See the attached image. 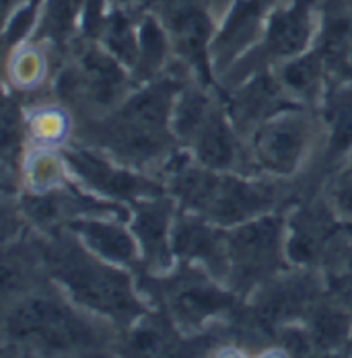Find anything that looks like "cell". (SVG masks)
Returning <instances> with one entry per match:
<instances>
[{"label":"cell","instance_id":"obj_20","mask_svg":"<svg viewBox=\"0 0 352 358\" xmlns=\"http://www.w3.org/2000/svg\"><path fill=\"white\" fill-rule=\"evenodd\" d=\"M167 45H169V39L163 25L150 15L144 17L139 25V62L132 74L144 83L155 80V76L161 72L165 64Z\"/></svg>","mask_w":352,"mask_h":358},{"label":"cell","instance_id":"obj_9","mask_svg":"<svg viewBox=\"0 0 352 358\" xmlns=\"http://www.w3.org/2000/svg\"><path fill=\"white\" fill-rule=\"evenodd\" d=\"M316 2L317 0H290L286 6H274L266 21L258 50H249L239 62L260 66L262 62H286L295 56L305 54L314 37Z\"/></svg>","mask_w":352,"mask_h":358},{"label":"cell","instance_id":"obj_15","mask_svg":"<svg viewBox=\"0 0 352 358\" xmlns=\"http://www.w3.org/2000/svg\"><path fill=\"white\" fill-rule=\"evenodd\" d=\"M212 29L211 17L198 4H185L171 17V41L183 64L198 76L204 87L214 83L212 66Z\"/></svg>","mask_w":352,"mask_h":358},{"label":"cell","instance_id":"obj_19","mask_svg":"<svg viewBox=\"0 0 352 358\" xmlns=\"http://www.w3.org/2000/svg\"><path fill=\"white\" fill-rule=\"evenodd\" d=\"M325 69L328 66H325L323 54L316 45L314 50H307L305 54L282 62L276 76L293 99L314 101L321 91Z\"/></svg>","mask_w":352,"mask_h":358},{"label":"cell","instance_id":"obj_17","mask_svg":"<svg viewBox=\"0 0 352 358\" xmlns=\"http://www.w3.org/2000/svg\"><path fill=\"white\" fill-rule=\"evenodd\" d=\"M190 155L214 171H229L237 157V130L225 106H214L185 146Z\"/></svg>","mask_w":352,"mask_h":358},{"label":"cell","instance_id":"obj_31","mask_svg":"<svg viewBox=\"0 0 352 358\" xmlns=\"http://www.w3.org/2000/svg\"><path fill=\"white\" fill-rule=\"evenodd\" d=\"M13 2H17V0H2V6H4V15H8V13H10V6H13Z\"/></svg>","mask_w":352,"mask_h":358},{"label":"cell","instance_id":"obj_29","mask_svg":"<svg viewBox=\"0 0 352 358\" xmlns=\"http://www.w3.org/2000/svg\"><path fill=\"white\" fill-rule=\"evenodd\" d=\"M41 74V62L36 52H23L19 58L15 56V83L31 85Z\"/></svg>","mask_w":352,"mask_h":358},{"label":"cell","instance_id":"obj_11","mask_svg":"<svg viewBox=\"0 0 352 358\" xmlns=\"http://www.w3.org/2000/svg\"><path fill=\"white\" fill-rule=\"evenodd\" d=\"M276 0H235L223 27L212 39L214 74H225L262 39Z\"/></svg>","mask_w":352,"mask_h":358},{"label":"cell","instance_id":"obj_18","mask_svg":"<svg viewBox=\"0 0 352 358\" xmlns=\"http://www.w3.org/2000/svg\"><path fill=\"white\" fill-rule=\"evenodd\" d=\"M334 216L321 206L301 208L286 224V255L290 264H309L334 235Z\"/></svg>","mask_w":352,"mask_h":358},{"label":"cell","instance_id":"obj_6","mask_svg":"<svg viewBox=\"0 0 352 358\" xmlns=\"http://www.w3.org/2000/svg\"><path fill=\"white\" fill-rule=\"evenodd\" d=\"M314 138V124L301 108L279 111L251 132V155L260 169L288 178L303 165Z\"/></svg>","mask_w":352,"mask_h":358},{"label":"cell","instance_id":"obj_30","mask_svg":"<svg viewBox=\"0 0 352 358\" xmlns=\"http://www.w3.org/2000/svg\"><path fill=\"white\" fill-rule=\"evenodd\" d=\"M36 134L37 138H45V141H60L64 134V120L60 115H54L52 111L41 113L36 120Z\"/></svg>","mask_w":352,"mask_h":358},{"label":"cell","instance_id":"obj_10","mask_svg":"<svg viewBox=\"0 0 352 358\" xmlns=\"http://www.w3.org/2000/svg\"><path fill=\"white\" fill-rule=\"evenodd\" d=\"M171 248L183 264H198L218 282H229V229L196 213L181 210L174 220Z\"/></svg>","mask_w":352,"mask_h":358},{"label":"cell","instance_id":"obj_26","mask_svg":"<svg viewBox=\"0 0 352 358\" xmlns=\"http://www.w3.org/2000/svg\"><path fill=\"white\" fill-rule=\"evenodd\" d=\"M2 161L4 165L15 163L17 161V152L21 150V141H23V120H21V111L19 106L10 101V95L6 93L4 99V108H2Z\"/></svg>","mask_w":352,"mask_h":358},{"label":"cell","instance_id":"obj_21","mask_svg":"<svg viewBox=\"0 0 352 358\" xmlns=\"http://www.w3.org/2000/svg\"><path fill=\"white\" fill-rule=\"evenodd\" d=\"M99 41L126 69L134 71L139 62V29H134L130 17L124 10L120 8L109 10Z\"/></svg>","mask_w":352,"mask_h":358},{"label":"cell","instance_id":"obj_1","mask_svg":"<svg viewBox=\"0 0 352 358\" xmlns=\"http://www.w3.org/2000/svg\"><path fill=\"white\" fill-rule=\"evenodd\" d=\"M45 266L58 287L87 313L120 325H134L148 313L130 272L97 257L80 241L78 245L60 243L48 248Z\"/></svg>","mask_w":352,"mask_h":358},{"label":"cell","instance_id":"obj_16","mask_svg":"<svg viewBox=\"0 0 352 358\" xmlns=\"http://www.w3.org/2000/svg\"><path fill=\"white\" fill-rule=\"evenodd\" d=\"M128 71L104 45H91L78 60L74 85L101 108H111L122 101L128 87Z\"/></svg>","mask_w":352,"mask_h":358},{"label":"cell","instance_id":"obj_27","mask_svg":"<svg viewBox=\"0 0 352 358\" xmlns=\"http://www.w3.org/2000/svg\"><path fill=\"white\" fill-rule=\"evenodd\" d=\"M167 340H169V334H165V329L161 325L150 323V317L146 313L144 322L136 323V327L132 329L128 348L134 355H159L169 348Z\"/></svg>","mask_w":352,"mask_h":358},{"label":"cell","instance_id":"obj_3","mask_svg":"<svg viewBox=\"0 0 352 358\" xmlns=\"http://www.w3.org/2000/svg\"><path fill=\"white\" fill-rule=\"evenodd\" d=\"M181 85L165 78L126 97L107 122V136L113 155L128 163H144L169 150L176 141L171 115Z\"/></svg>","mask_w":352,"mask_h":358},{"label":"cell","instance_id":"obj_22","mask_svg":"<svg viewBox=\"0 0 352 358\" xmlns=\"http://www.w3.org/2000/svg\"><path fill=\"white\" fill-rule=\"evenodd\" d=\"M85 0H45L41 13V36L62 43L80 21Z\"/></svg>","mask_w":352,"mask_h":358},{"label":"cell","instance_id":"obj_14","mask_svg":"<svg viewBox=\"0 0 352 358\" xmlns=\"http://www.w3.org/2000/svg\"><path fill=\"white\" fill-rule=\"evenodd\" d=\"M72 235L97 257L109 264L130 268L141 257V245L128 220L113 215H95L74 218L66 224Z\"/></svg>","mask_w":352,"mask_h":358},{"label":"cell","instance_id":"obj_28","mask_svg":"<svg viewBox=\"0 0 352 358\" xmlns=\"http://www.w3.org/2000/svg\"><path fill=\"white\" fill-rule=\"evenodd\" d=\"M346 152L349 155L344 167L340 169L332 187V204H334V213L340 218L352 220V146Z\"/></svg>","mask_w":352,"mask_h":358},{"label":"cell","instance_id":"obj_13","mask_svg":"<svg viewBox=\"0 0 352 358\" xmlns=\"http://www.w3.org/2000/svg\"><path fill=\"white\" fill-rule=\"evenodd\" d=\"M290 108H301V106L282 87L279 76L268 72L253 74L247 83L237 87L229 95L225 103V109L237 132H246V130L253 132L264 120Z\"/></svg>","mask_w":352,"mask_h":358},{"label":"cell","instance_id":"obj_33","mask_svg":"<svg viewBox=\"0 0 352 358\" xmlns=\"http://www.w3.org/2000/svg\"><path fill=\"white\" fill-rule=\"evenodd\" d=\"M351 270H352V264H351Z\"/></svg>","mask_w":352,"mask_h":358},{"label":"cell","instance_id":"obj_8","mask_svg":"<svg viewBox=\"0 0 352 358\" xmlns=\"http://www.w3.org/2000/svg\"><path fill=\"white\" fill-rule=\"evenodd\" d=\"M72 171V176L78 179L85 187H89L93 194L130 204L141 198H153L165 194V187L150 179L142 178L134 171H128L126 167H115L106 157L87 150V148H66L60 155Z\"/></svg>","mask_w":352,"mask_h":358},{"label":"cell","instance_id":"obj_2","mask_svg":"<svg viewBox=\"0 0 352 358\" xmlns=\"http://www.w3.org/2000/svg\"><path fill=\"white\" fill-rule=\"evenodd\" d=\"M167 169V189L181 210L204 216L225 229L268 215L274 206L270 185L209 169L190 152L174 159Z\"/></svg>","mask_w":352,"mask_h":358},{"label":"cell","instance_id":"obj_12","mask_svg":"<svg viewBox=\"0 0 352 358\" xmlns=\"http://www.w3.org/2000/svg\"><path fill=\"white\" fill-rule=\"evenodd\" d=\"M174 196L161 194L130 202V229L141 245V253L153 270H169L174 264L171 231H174Z\"/></svg>","mask_w":352,"mask_h":358},{"label":"cell","instance_id":"obj_7","mask_svg":"<svg viewBox=\"0 0 352 358\" xmlns=\"http://www.w3.org/2000/svg\"><path fill=\"white\" fill-rule=\"evenodd\" d=\"M165 301V309L179 329H196L206 320L231 311L237 296L235 290L223 288V282L212 278L204 268L194 270L192 264H185L183 272L167 287Z\"/></svg>","mask_w":352,"mask_h":358},{"label":"cell","instance_id":"obj_32","mask_svg":"<svg viewBox=\"0 0 352 358\" xmlns=\"http://www.w3.org/2000/svg\"><path fill=\"white\" fill-rule=\"evenodd\" d=\"M351 71H352V45H351Z\"/></svg>","mask_w":352,"mask_h":358},{"label":"cell","instance_id":"obj_23","mask_svg":"<svg viewBox=\"0 0 352 358\" xmlns=\"http://www.w3.org/2000/svg\"><path fill=\"white\" fill-rule=\"evenodd\" d=\"M349 315L336 307H321L314 313V322H311V340L314 346L319 348H332L336 346L340 340H344L349 336Z\"/></svg>","mask_w":352,"mask_h":358},{"label":"cell","instance_id":"obj_25","mask_svg":"<svg viewBox=\"0 0 352 358\" xmlns=\"http://www.w3.org/2000/svg\"><path fill=\"white\" fill-rule=\"evenodd\" d=\"M45 0H27L25 4L15 6V13L6 15L4 25V45L13 48L19 45L27 34L36 27V19H41Z\"/></svg>","mask_w":352,"mask_h":358},{"label":"cell","instance_id":"obj_24","mask_svg":"<svg viewBox=\"0 0 352 358\" xmlns=\"http://www.w3.org/2000/svg\"><path fill=\"white\" fill-rule=\"evenodd\" d=\"M328 122H332L334 144L349 150L351 143L346 138H352V87L332 95L328 101Z\"/></svg>","mask_w":352,"mask_h":358},{"label":"cell","instance_id":"obj_5","mask_svg":"<svg viewBox=\"0 0 352 358\" xmlns=\"http://www.w3.org/2000/svg\"><path fill=\"white\" fill-rule=\"evenodd\" d=\"M229 288L249 292L286 270V224L281 216L262 215L229 229Z\"/></svg>","mask_w":352,"mask_h":358},{"label":"cell","instance_id":"obj_4","mask_svg":"<svg viewBox=\"0 0 352 358\" xmlns=\"http://www.w3.org/2000/svg\"><path fill=\"white\" fill-rule=\"evenodd\" d=\"M4 336L13 346L41 355L83 352L97 344L91 323L50 296H27L15 303L4 320Z\"/></svg>","mask_w":352,"mask_h":358}]
</instances>
